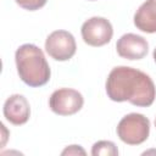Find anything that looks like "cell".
<instances>
[{
  "mask_svg": "<svg viewBox=\"0 0 156 156\" xmlns=\"http://www.w3.org/2000/svg\"><path fill=\"white\" fill-rule=\"evenodd\" d=\"M91 155L93 156H116L118 155V150L112 141L100 140L93 145Z\"/></svg>",
  "mask_w": 156,
  "mask_h": 156,
  "instance_id": "obj_10",
  "label": "cell"
},
{
  "mask_svg": "<svg viewBox=\"0 0 156 156\" xmlns=\"http://www.w3.org/2000/svg\"><path fill=\"white\" fill-rule=\"evenodd\" d=\"M45 50L48 55L56 61H68L77 50L74 37L67 30H54L45 40Z\"/></svg>",
  "mask_w": 156,
  "mask_h": 156,
  "instance_id": "obj_4",
  "label": "cell"
},
{
  "mask_svg": "<svg viewBox=\"0 0 156 156\" xmlns=\"http://www.w3.org/2000/svg\"><path fill=\"white\" fill-rule=\"evenodd\" d=\"M154 60H155V62H156V48H155V50H154Z\"/></svg>",
  "mask_w": 156,
  "mask_h": 156,
  "instance_id": "obj_13",
  "label": "cell"
},
{
  "mask_svg": "<svg viewBox=\"0 0 156 156\" xmlns=\"http://www.w3.org/2000/svg\"><path fill=\"white\" fill-rule=\"evenodd\" d=\"M106 93L112 101H128L140 107L151 106L156 98L152 79L146 73L128 66L111 69L106 79Z\"/></svg>",
  "mask_w": 156,
  "mask_h": 156,
  "instance_id": "obj_1",
  "label": "cell"
},
{
  "mask_svg": "<svg viewBox=\"0 0 156 156\" xmlns=\"http://www.w3.org/2000/svg\"><path fill=\"white\" fill-rule=\"evenodd\" d=\"M117 54L127 60H140L146 56L149 51V44L141 35L127 33L123 34L116 44Z\"/></svg>",
  "mask_w": 156,
  "mask_h": 156,
  "instance_id": "obj_7",
  "label": "cell"
},
{
  "mask_svg": "<svg viewBox=\"0 0 156 156\" xmlns=\"http://www.w3.org/2000/svg\"><path fill=\"white\" fill-rule=\"evenodd\" d=\"M134 26L144 33H156V0H146L134 13Z\"/></svg>",
  "mask_w": 156,
  "mask_h": 156,
  "instance_id": "obj_9",
  "label": "cell"
},
{
  "mask_svg": "<svg viewBox=\"0 0 156 156\" xmlns=\"http://www.w3.org/2000/svg\"><path fill=\"white\" fill-rule=\"evenodd\" d=\"M150 133V121L141 113H129L124 116L117 126L118 138L128 145L143 144Z\"/></svg>",
  "mask_w": 156,
  "mask_h": 156,
  "instance_id": "obj_3",
  "label": "cell"
},
{
  "mask_svg": "<svg viewBox=\"0 0 156 156\" xmlns=\"http://www.w3.org/2000/svg\"><path fill=\"white\" fill-rule=\"evenodd\" d=\"M78 154L85 155V151L79 145H71L62 151V155H78Z\"/></svg>",
  "mask_w": 156,
  "mask_h": 156,
  "instance_id": "obj_12",
  "label": "cell"
},
{
  "mask_svg": "<svg viewBox=\"0 0 156 156\" xmlns=\"http://www.w3.org/2000/svg\"><path fill=\"white\" fill-rule=\"evenodd\" d=\"M80 33L85 44L98 48L104 46L111 41L113 35V28L108 20L95 16L83 23Z\"/></svg>",
  "mask_w": 156,
  "mask_h": 156,
  "instance_id": "obj_6",
  "label": "cell"
},
{
  "mask_svg": "<svg viewBox=\"0 0 156 156\" xmlns=\"http://www.w3.org/2000/svg\"><path fill=\"white\" fill-rule=\"evenodd\" d=\"M84 104L83 95L71 88H61L55 90L49 99L50 110L58 116H71L77 113Z\"/></svg>",
  "mask_w": 156,
  "mask_h": 156,
  "instance_id": "obj_5",
  "label": "cell"
},
{
  "mask_svg": "<svg viewBox=\"0 0 156 156\" xmlns=\"http://www.w3.org/2000/svg\"><path fill=\"white\" fill-rule=\"evenodd\" d=\"M17 5H20L22 9L28 11H35L45 6L48 0H15Z\"/></svg>",
  "mask_w": 156,
  "mask_h": 156,
  "instance_id": "obj_11",
  "label": "cell"
},
{
  "mask_svg": "<svg viewBox=\"0 0 156 156\" xmlns=\"http://www.w3.org/2000/svg\"><path fill=\"white\" fill-rule=\"evenodd\" d=\"M155 126H156V118H155Z\"/></svg>",
  "mask_w": 156,
  "mask_h": 156,
  "instance_id": "obj_14",
  "label": "cell"
},
{
  "mask_svg": "<svg viewBox=\"0 0 156 156\" xmlns=\"http://www.w3.org/2000/svg\"><path fill=\"white\" fill-rule=\"evenodd\" d=\"M90 1H94V0H90Z\"/></svg>",
  "mask_w": 156,
  "mask_h": 156,
  "instance_id": "obj_15",
  "label": "cell"
},
{
  "mask_svg": "<svg viewBox=\"0 0 156 156\" xmlns=\"http://www.w3.org/2000/svg\"><path fill=\"white\" fill-rule=\"evenodd\" d=\"M17 73L29 87L37 88L46 84L51 71L41 49L33 44L21 45L15 54Z\"/></svg>",
  "mask_w": 156,
  "mask_h": 156,
  "instance_id": "obj_2",
  "label": "cell"
},
{
  "mask_svg": "<svg viewBox=\"0 0 156 156\" xmlns=\"http://www.w3.org/2000/svg\"><path fill=\"white\" fill-rule=\"evenodd\" d=\"M4 116L10 123L15 126H22L27 123V121L30 117L29 102L23 95H11L6 99L4 104Z\"/></svg>",
  "mask_w": 156,
  "mask_h": 156,
  "instance_id": "obj_8",
  "label": "cell"
}]
</instances>
